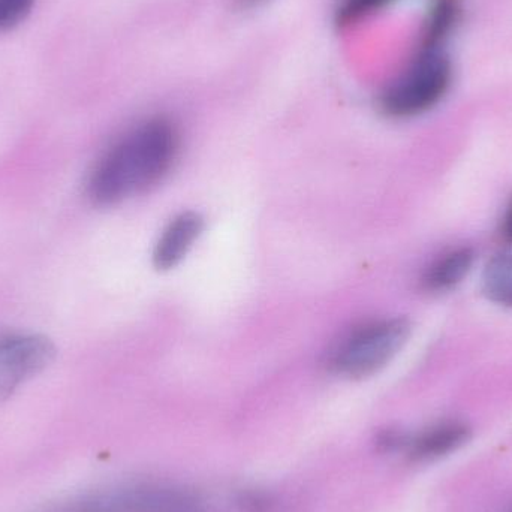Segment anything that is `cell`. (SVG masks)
<instances>
[{
	"label": "cell",
	"instance_id": "8fae6325",
	"mask_svg": "<svg viewBox=\"0 0 512 512\" xmlns=\"http://www.w3.org/2000/svg\"><path fill=\"white\" fill-rule=\"evenodd\" d=\"M394 2L396 0H340L336 8V23L340 27L351 26Z\"/></svg>",
	"mask_w": 512,
	"mask_h": 512
},
{
	"label": "cell",
	"instance_id": "ba28073f",
	"mask_svg": "<svg viewBox=\"0 0 512 512\" xmlns=\"http://www.w3.org/2000/svg\"><path fill=\"white\" fill-rule=\"evenodd\" d=\"M475 252L469 248L457 249L439 258L430 265L423 277L424 286L429 291L441 292L454 288L471 271Z\"/></svg>",
	"mask_w": 512,
	"mask_h": 512
},
{
	"label": "cell",
	"instance_id": "277c9868",
	"mask_svg": "<svg viewBox=\"0 0 512 512\" xmlns=\"http://www.w3.org/2000/svg\"><path fill=\"white\" fill-rule=\"evenodd\" d=\"M38 512H216L201 496L176 487L131 484L95 490Z\"/></svg>",
	"mask_w": 512,
	"mask_h": 512
},
{
	"label": "cell",
	"instance_id": "30bf717a",
	"mask_svg": "<svg viewBox=\"0 0 512 512\" xmlns=\"http://www.w3.org/2000/svg\"><path fill=\"white\" fill-rule=\"evenodd\" d=\"M481 291L493 303L512 307L511 254H498L490 259L484 270Z\"/></svg>",
	"mask_w": 512,
	"mask_h": 512
},
{
	"label": "cell",
	"instance_id": "5b68a950",
	"mask_svg": "<svg viewBox=\"0 0 512 512\" xmlns=\"http://www.w3.org/2000/svg\"><path fill=\"white\" fill-rule=\"evenodd\" d=\"M54 357L53 343L39 334L0 337V403L8 400L24 382L47 369Z\"/></svg>",
	"mask_w": 512,
	"mask_h": 512
},
{
	"label": "cell",
	"instance_id": "4fadbf2b",
	"mask_svg": "<svg viewBox=\"0 0 512 512\" xmlns=\"http://www.w3.org/2000/svg\"><path fill=\"white\" fill-rule=\"evenodd\" d=\"M507 236L510 237V240L512 242V209L507 219Z\"/></svg>",
	"mask_w": 512,
	"mask_h": 512
},
{
	"label": "cell",
	"instance_id": "6da1fadb",
	"mask_svg": "<svg viewBox=\"0 0 512 512\" xmlns=\"http://www.w3.org/2000/svg\"><path fill=\"white\" fill-rule=\"evenodd\" d=\"M179 149V132L170 120L140 123L99 159L87 183L89 197L111 206L147 191L170 173Z\"/></svg>",
	"mask_w": 512,
	"mask_h": 512
},
{
	"label": "cell",
	"instance_id": "7a4b0ae2",
	"mask_svg": "<svg viewBox=\"0 0 512 512\" xmlns=\"http://www.w3.org/2000/svg\"><path fill=\"white\" fill-rule=\"evenodd\" d=\"M411 333L405 318L363 322L349 330L328 354V367L346 378H366L387 366Z\"/></svg>",
	"mask_w": 512,
	"mask_h": 512
},
{
	"label": "cell",
	"instance_id": "9c48e42d",
	"mask_svg": "<svg viewBox=\"0 0 512 512\" xmlns=\"http://www.w3.org/2000/svg\"><path fill=\"white\" fill-rule=\"evenodd\" d=\"M462 14L460 0H432L424 20L421 48H441L451 35Z\"/></svg>",
	"mask_w": 512,
	"mask_h": 512
},
{
	"label": "cell",
	"instance_id": "8992f818",
	"mask_svg": "<svg viewBox=\"0 0 512 512\" xmlns=\"http://www.w3.org/2000/svg\"><path fill=\"white\" fill-rule=\"evenodd\" d=\"M203 231L204 219L198 213L183 212L174 216L153 249L155 267L162 271L177 267L194 249Z\"/></svg>",
	"mask_w": 512,
	"mask_h": 512
},
{
	"label": "cell",
	"instance_id": "52a82bcc",
	"mask_svg": "<svg viewBox=\"0 0 512 512\" xmlns=\"http://www.w3.org/2000/svg\"><path fill=\"white\" fill-rule=\"evenodd\" d=\"M472 430L460 421H445L424 430L415 438H406L405 447L415 460H435L468 444Z\"/></svg>",
	"mask_w": 512,
	"mask_h": 512
},
{
	"label": "cell",
	"instance_id": "7c38bea8",
	"mask_svg": "<svg viewBox=\"0 0 512 512\" xmlns=\"http://www.w3.org/2000/svg\"><path fill=\"white\" fill-rule=\"evenodd\" d=\"M35 0H0V32L12 29L24 20Z\"/></svg>",
	"mask_w": 512,
	"mask_h": 512
},
{
	"label": "cell",
	"instance_id": "3957f363",
	"mask_svg": "<svg viewBox=\"0 0 512 512\" xmlns=\"http://www.w3.org/2000/svg\"><path fill=\"white\" fill-rule=\"evenodd\" d=\"M453 83V65L442 48H421L409 68L379 98L382 113L409 119L439 104Z\"/></svg>",
	"mask_w": 512,
	"mask_h": 512
},
{
	"label": "cell",
	"instance_id": "5bb4252c",
	"mask_svg": "<svg viewBox=\"0 0 512 512\" xmlns=\"http://www.w3.org/2000/svg\"><path fill=\"white\" fill-rule=\"evenodd\" d=\"M239 2L242 3L243 6H254L261 3L262 0H239Z\"/></svg>",
	"mask_w": 512,
	"mask_h": 512
}]
</instances>
